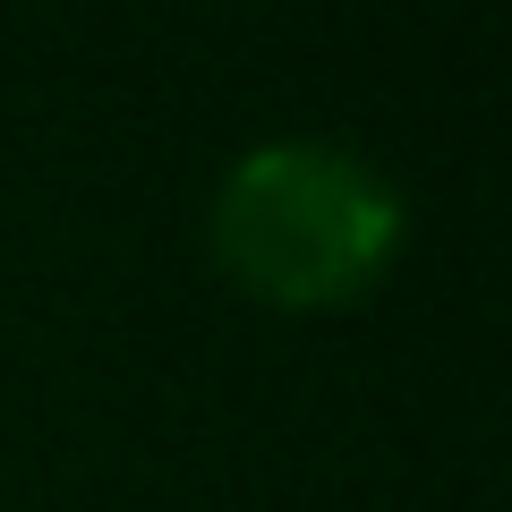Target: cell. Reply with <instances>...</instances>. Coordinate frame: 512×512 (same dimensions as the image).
Here are the masks:
<instances>
[{
	"label": "cell",
	"instance_id": "obj_1",
	"mask_svg": "<svg viewBox=\"0 0 512 512\" xmlns=\"http://www.w3.org/2000/svg\"><path fill=\"white\" fill-rule=\"evenodd\" d=\"M205 231L248 299L282 316H333L393 274L410 205L367 154L333 137H265L222 171Z\"/></svg>",
	"mask_w": 512,
	"mask_h": 512
}]
</instances>
